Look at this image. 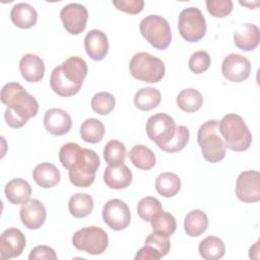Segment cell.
<instances>
[{
    "instance_id": "83f0119b",
    "label": "cell",
    "mask_w": 260,
    "mask_h": 260,
    "mask_svg": "<svg viewBox=\"0 0 260 260\" xmlns=\"http://www.w3.org/2000/svg\"><path fill=\"white\" fill-rule=\"evenodd\" d=\"M208 228V217L200 209L191 210L184 220V230L189 237H199Z\"/></svg>"
},
{
    "instance_id": "f6af8a7d",
    "label": "cell",
    "mask_w": 260,
    "mask_h": 260,
    "mask_svg": "<svg viewBox=\"0 0 260 260\" xmlns=\"http://www.w3.org/2000/svg\"><path fill=\"white\" fill-rule=\"evenodd\" d=\"M251 252H253V253H255L256 254V257H257V259L259 258V242L257 241L251 248H250V251H249V253H251Z\"/></svg>"
},
{
    "instance_id": "2e32d148",
    "label": "cell",
    "mask_w": 260,
    "mask_h": 260,
    "mask_svg": "<svg viewBox=\"0 0 260 260\" xmlns=\"http://www.w3.org/2000/svg\"><path fill=\"white\" fill-rule=\"evenodd\" d=\"M19 216L22 224L28 230H38L46 221L47 211L44 204L38 199H29L21 204Z\"/></svg>"
},
{
    "instance_id": "ab89813d",
    "label": "cell",
    "mask_w": 260,
    "mask_h": 260,
    "mask_svg": "<svg viewBox=\"0 0 260 260\" xmlns=\"http://www.w3.org/2000/svg\"><path fill=\"white\" fill-rule=\"evenodd\" d=\"M206 9L213 17H224L229 15L234 7L232 0H206Z\"/></svg>"
},
{
    "instance_id": "ac0fdd59",
    "label": "cell",
    "mask_w": 260,
    "mask_h": 260,
    "mask_svg": "<svg viewBox=\"0 0 260 260\" xmlns=\"http://www.w3.org/2000/svg\"><path fill=\"white\" fill-rule=\"evenodd\" d=\"M84 48L90 59L94 61L104 60L109 52L107 35L100 29L89 30L84 38Z\"/></svg>"
},
{
    "instance_id": "d590c367",
    "label": "cell",
    "mask_w": 260,
    "mask_h": 260,
    "mask_svg": "<svg viewBox=\"0 0 260 260\" xmlns=\"http://www.w3.org/2000/svg\"><path fill=\"white\" fill-rule=\"evenodd\" d=\"M116 100L114 95L107 91H100L95 93L90 102L91 109L99 115H109L115 108Z\"/></svg>"
},
{
    "instance_id": "7402d4cb",
    "label": "cell",
    "mask_w": 260,
    "mask_h": 260,
    "mask_svg": "<svg viewBox=\"0 0 260 260\" xmlns=\"http://www.w3.org/2000/svg\"><path fill=\"white\" fill-rule=\"evenodd\" d=\"M32 179L41 188L49 189L59 184L61 173L55 165L51 162H41L35 167Z\"/></svg>"
},
{
    "instance_id": "9c48e42d",
    "label": "cell",
    "mask_w": 260,
    "mask_h": 260,
    "mask_svg": "<svg viewBox=\"0 0 260 260\" xmlns=\"http://www.w3.org/2000/svg\"><path fill=\"white\" fill-rule=\"evenodd\" d=\"M178 29L181 37L189 42L200 41L206 34V20L197 7H188L183 9L178 18Z\"/></svg>"
},
{
    "instance_id": "4316f807",
    "label": "cell",
    "mask_w": 260,
    "mask_h": 260,
    "mask_svg": "<svg viewBox=\"0 0 260 260\" xmlns=\"http://www.w3.org/2000/svg\"><path fill=\"white\" fill-rule=\"evenodd\" d=\"M155 189L162 197H174L181 190V179L178 175L172 172L161 173L155 180Z\"/></svg>"
},
{
    "instance_id": "30bf717a",
    "label": "cell",
    "mask_w": 260,
    "mask_h": 260,
    "mask_svg": "<svg viewBox=\"0 0 260 260\" xmlns=\"http://www.w3.org/2000/svg\"><path fill=\"white\" fill-rule=\"evenodd\" d=\"M176 128L175 120L166 113H156L150 116L145 125L147 136L159 148L173 139Z\"/></svg>"
},
{
    "instance_id": "836d02e7",
    "label": "cell",
    "mask_w": 260,
    "mask_h": 260,
    "mask_svg": "<svg viewBox=\"0 0 260 260\" xmlns=\"http://www.w3.org/2000/svg\"><path fill=\"white\" fill-rule=\"evenodd\" d=\"M151 229L152 232L164 234L168 237H171L177 229V222L175 216L166 211H160L151 219Z\"/></svg>"
},
{
    "instance_id": "1f68e13d",
    "label": "cell",
    "mask_w": 260,
    "mask_h": 260,
    "mask_svg": "<svg viewBox=\"0 0 260 260\" xmlns=\"http://www.w3.org/2000/svg\"><path fill=\"white\" fill-rule=\"evenodd\" d=\"M79 133L83 141L88 143H98L104 138L105 126L101 120L89 118L82 122Z\"/></svg>"
},
{
    "instance_id": "277c9868",
    "label": "cell",
    "mask_w": 260,
    "mask_h": 260,
    "mask_svg": "<svg viewBox=\"0 0 260 260\" xmlns=\"http://www.w3.org/2000/svg\"><path fill=\"white\" fill-rule=\"evenodd\" d=\"M100 166V157L94 150L80 147L73 165L68 170L71 184L79 188L89 187L94 182L95 174Z\"/></svg>"
},
{
    "instance_id": "ba28073f",
    "label": "cell",
    "mask_w": 260,
    "mask_h": 260,
    "mask_svg": "<svg viewBox=\"0 0 260 260\" xmlns=\"http://www.w3.org/2000/svg\"><path fill=\"white\" fill-rule=\"evenodd\" d=\"M73 246L90 255L103 254L109 245L108 234L100 226L90 225L76 231L72 237Z\"/></svg>"
},
{
    "instance_id": "f546056e",
    "label": "cell",
    "mask_w": 260,
    "mask_h": 260,
    "mask_svg": "<svg viewBox=\"0 0 260 260\" xmlns=\"http://www.w3.org/2000/svg\"><path fill=\"white\" fill-rule=\"evenodd\" d=\"M161 101V94L157 88L148 86L139 89L134 95V105L141 111L155 109Z\"/></svg>"
},
{
    "instance_id": "5bb4252c",
    "label": "cell",
    "mask_w": 260,
    "mask_h": 260,
    "mask_svg": "<svg viewBox=\"0 0 260 260\" xmlns=\"http://www.w3.org/2000/svg\"><path fill=\"white\" fill-rule=\"evenodd\" d=\"M223 77L231 82H243L251 73V62L245 56L232 53L224 57L221 64Z\"/></svg>"
},
{
    "instance_id": "60d3db41",
    "label": "cell",
    "mask_w": 260,
    "mask_h": 260,
    "mask_svg": "<svg viewBox=\"0 0 260 260\" xmlns=\"http://www.w3.org/2000/svg\"><path fill=\"white\" fill-rule=\"evenodd\" d=\"M79 149L80 146L75 142H68L61 146L59 150V159L65 169L69 170L71 168Z\"/></svg>"
},
{
    "instance_id": "3957f363",
    "label": "cell",
    "mask_w": 260,
    "mask_h": 260,
    "mask_svg": "<svg viewBox=\"0 0 260 260\" xmlns=\"http://www.w3.org/2000/svg\"><path fill=\"white\" fill-rule=\"evenodd\" d=\"M218 131L226 148L233 151H245L252 143V134L244 119L234 113L224 115L218 121Z\"/></svg>"
},
{
    "instance_id": "44dd1931",
    "label": "cell",
    "mask_w": 260,
    "mask_h": 260,
    "mask_svg": "<svg viewBox=\"0 0 260 260\" xmlns=\"http://www.w3.org/2000/svg\"><path fill=\"white\" fill-rule=\"evenodd\" d=\"M260 41L259 28L253 23H244L234 32V43L236 47L243 51L255 50Z\"/></svg>"
},
{
    "instance_id": "4fadbf2b",
    "label": "cell",
    "mask_w": 260,
    "mask_h": 260,
    "mask_svg": "<svg viewBox=\"0 0 260 260\" xmlns=\"http://www.w3.org/2000/svg\"><path fill=\"white\" fill-rule=\"evenodd\" d=\"M60 18L64 28L70 35L76 36L85 29L88 11L85 6L80 3H70L61 9Z\"/></svg>"
},
{
    "instance_id": "484cf974",
    "label": "cell",
    "mask_w": 260,
    "mask_h": 260,
    "mask_svg": "<svg viewBox=\"0 0 260 260\" xmlns=\"http://www.w3.org/2000/svg\"><path fill=\"white\" fill-rule=\"evenodd\" d=\"M129 159L137 169L143 171L151 170L156 162L153 151L143 144H136L130 149Z\"/></svg>"
},
{
    "instance_id": "d6a6232c",
    "label": "cell",
    "mask_w": 260,
    "mask_h": 260,
    "mask_svg": "<svg viewBox=\"0 0 260 260\" xmlns=\"http://www.w3.org/2000/svg\"><path fill=\"white\" fill-rule=\"evenodd\" d=\"M127 155L126 146L123 142L112 139L107 142L104 148V158L109 166L118 167L124 164Z\"/></svg>"
},
{
    "instance_id": "8d00e7d4",
    "label": "cell",
    "mask_w": 260,
    "mask_h": 260,
    "mask_svg": "<svg viewBox=\"0 0 260 260\" xmlns=\"http://www.w3.org/2000/svg\"><path fill=\"white\" fill-rule=\"evenodd\" d=\"M190 139V132L189 129L184 125H179L176 128V133L173 139L159 149L168 153H175L179 152L187 145Z\"/></svg>"
},
{
    "instance_id": "e575fe53",
    "label": "cell",
    "mask_w": 260,
    "mask_h": 260,
    "mask_svg": "<svg viewBox=\"0 0 260 260\" xmlns=\"http://www.w3.org/2000/svg\"><path fill=\"white\" fill-rule=\"evenodd\" d=\"M162 210L159 200L152 196L143 197L137 204V213L144 221H151V219Z\"/></svg>"
},
{
    "instance_id": "6da1fadb",
    "label": "cell",
    "mask_w": 260,
    "mask_h": 260,
    "mask_svg": "<svg viewBox=\"0 0 260 260\" xmlns=\"http://www.w3.org/2000/svg\"><path fill=\"white\" fill-rule=\"evenodd\" d=\"M1 102L6 106L5 122L11 128L23 127L39 112L36 98L29 94L18 82H8L2 87Z\"/></svg>"
},
{
    "instance_id": "7c38bea8",
    "label": "cell",
    "mask_w": 260,
    "mask_h": 260,
    "mask_svg": "<svg viewBox=\"0 0 260 260\" xmlns=\"http://www.w3.org/2000/svg\"><path fill=\"white\" fill-rule=\"evenodd\" d=\"M236 195L244 203H255L260 200V175L258 171L242 172L236 183Z\"/></svg>"
},
{
    "instance_id": "cb8c5ba5",
    "label": "cell",
    "mask_w": 260,
    "mask_h": 260,
    "mask_svg": "<svg viewBox=\"0 0 260 260\" xmlns=\"http://www.w3.org/2000/svg\"><path fill=\"white\" fill-rule=\"evenodd\" d=\"M10 18L15 26L27 29L37 23L38 13L32 5L21 2L12 7L10 11Z\"/></svg>"
},
{
    "instance_id": "603a6c76",
    "label": "cell",
    "mask_w": 260,
    "mask_h": 260,
    "mask_svg": "<svg viewBox=\"0 0 260 260\" xmlns=\"http://www.w3.org/2000/svg\"><path fill=\"white\" fill-rule=\"evenodd\" d=\"M6 199L15 205L23 204L29 200L31 195V187L27 181L22 178L10 180L4 189Z\"/></svg>"
},
{
    "instance_id": "ffe728a7",
    "label": "cell",
    "mask_w": 260,
    "mask_h": 260,
    "mask_svg": "<svg viewBox=\"0 0 260 260\" xmlns=\"http://www.w3.org/2000/svg\"><path fill=\"white\" fill-rule=\"evenodd\" d=\"M132 172L125 164L118 167L108 166L104 172L105 184L109 188L115 190L127 188L132 183Z\"/></svg>"
},
{
    "instance_id": "d4e9b609",
    "label": "cell",
    "mask_w": 260,
    "mask_h": 260,
    "mask_svg": "<svg viewBox=\"0 0 260 260\" xmlns=\"http://www.w3.org/2000/svg\"><path fill=\"white\" fill-rule=\"evenodd\" d=\"M93 199L87 193H75L68 201V209L72 216L83 218L88 216L93 210Z\"/></svg>"
},
{
    "instance_id": "8fae6325",
    "label": "cell",
    "mask_w": 260,
    "mask_h": 260,
    "mask_svg": "<svg viewBox=\"0 0 260 260\" xmlns=\"http://www.w3.org/2000/svg\"><path fill=\"white\" fill-rule=\"evenodd\" d=\"M102 216L105 223L114 231L125 230L131 221L128 205L118 198L111 199L104 205Z\"/></svg>"
},
{
    "instance_id": "52a82bcc",
    "label": "cell",
    "mask_w": 260,
    "mask_h": 260,
    "mask_svg": "<svg viewBox=\"0 0 260 260\" xmlns=\"http://www.w3.org/2000/svg\"><path fill=\"white\" fill-rule=\"evenodd\" d=\"M142 37L157 50H166L172 42L170 23L166 18L157 14H150L144 17L139 24Z\"/></svg>"
},
{
    "instance_id": "d6986e66",
    "label": "cell",
    "mask_w": 260,
    "mask_h": 260,
    "mask_svg": "<svg viewBox=\"0 0 260 260\" xmlns=\"http://www.w3.org/2000/svg\"><path fill=\"white\" fill-rule=\"evenodd\" d=\"M19 71L22 78L27 82H39L45 75V63L36 54H25L19 61Z\"/></svg>"
},
{
    "instance_id": "f1b7e54d",
    "label": "cell",
    "mask_w": 260,
    "mask_h": 260,
    "mask_svg": "<svg viewBox=\"0 0 260 260\" xmlns=\"http://www.w3.org/2000/svg\"><path fill=\"white\" fill-rule=\"evenodd\" d=\"M198 251L205 260H217L224 256L225 246L221 239L215 236H208L199 243Z\"/></svg>"
},
{
    "instance_id": "e0dca14e",
    "label": "cell",
    "mask_w": 260,
    "mask_h": 260,
    "mask_svg": "<svg viewBox=\"0 0 260 260\" xmlns=\"http://www.w3.org/2000/svg\"><path fill=\"white\" fill-rule=\"evenodd\" d=\"M44 126L50 134L55 136H62L70 131L72 120L66 111L53 108L45 113Z\"/></svg>"
},
{
    "instance_id": "74e56055",
    "label": "cell",
    "mask_w": 260,
    "mask_h": 260,
    "mask_svg": "<svg viewBox=\"0 0 260 260\" xmlns=\"http://www.w3.org/2000/svg\"><path fill=\"white\" fill-rule=\"evenodd\" d=\"M211 63V59L209 54L204 51V50H199L194 52L188 62L189 69L195 73V74H200L205 72Z\"/></svg>"
},
{
    "instance_id": "8992f818",
    "label": "cell",
    "mask_w": 260,
    "mask_h": 260,
    "mask_svg": "<svg viewBox=\"0 0 260 260\" xmlns=\"http://www.w3.org/2000/svg\"><path fill=\"white\" fill-rule=\"evenodd\" d=\"M129 71L137 80L156 83L165 76L166 67L165 63L159 58L147 52H139L131 58Z\"/></svg>"
},
{
    "instance_id": "9a60e30c",
    "label": "cell",
    "mask_w": 260,
    "mask_h": 260,
    "mask_svg": "<svg viewBox=\"0 0 260 260\" xmlns=\"http://www.w3.org/2000/svg\"><path fill=\"white\" fill-rule=\"evenodd\" d=\"M26 245L25 236L16 228L5 230L0 236V258H16L21 255Z\"/></svg>"
},
{
    "instance_id": "4dcf8cb0",
    "label": "cell",
    "mask_w": 260,
    "mask_h": 260,
    "mask_svg": "<svg viewBox=\"0 0 260 260\" xmlns=\"http://www.w3.org/2000/svg\"><path fill=\"white\" fill-rule=\"evenodd\" d=\"M177 105L183 112L194 113L202 107L203 96L195 88H185L177 95Z\"/></svg>"
},
{
    "instance_id": "b9f144b4",
    "label": "cell",
    "mask_w": 260,
    "mask_h": 260,
    "mask_svg": "<svg viewBox=\"0 0 260 260\" xmlns=\"http://www.w3.org/2000/svg\"><path fill=\"white\" fill-rule=\"evenodd\" d=\"M113 5L120 11L128 14H137L143 10V0H113Z\"/></svg>"
},
{
    "instance_id": "f35d334b",
    "label": "cell",
    "mask_w": 260,
    "mask_h": 260,
    "mask_svg": "<svg viewBox=\"0 0 260 260\" xmlns=\"http://www.w3.org/2000/svg\"><path fill=\"white\" fill-rule=\"evenodd\" d=\"M144 245L153 247L155 250L159 252L161 257H165L170 252L171 249L170 237L156 232H152L151 234L148 235V237L145 239Z\"/></svg>"
},
{
    "instance_id": "7bdbcfd3",
    "label": "cell",
    "mask_w": 260,
    "mask_h": 260,
    "mask_svg": "<svg viewBox=\"0 0 260 260\" xmlns=\"http://www.w3.org/2000/svg\"><path fill=\"white\" fill-rule=\"evenodd\" d=\"M57 255L53 248L46 246V245H40L36 246L31 249L28 259L29 260H57Z\"/></svg>"
},
{
    "instance_id": "5b68a950",
    "label": "cell",
    "mask_w": 260,
    "mask_h": 260,
    "mask_svg": "<svg viewBox=\"0 0 260 260\" xmlns=\"http://www.w3.org/2000/svg\"><path fill=\"white\" fill-rule=\"evenodd\" d=\"M218 121L208 120L198 129L197 142L203 157L211 164L222 160L226 154V145L218 134Z\"/></svg>"
},
{
    "instance_id": "ee69618b",
    "label": "cell",
    "mask_w": 260,
    "mask_h": 260,
    "mask_svg": "<svg viewBox=\"0 0 260 260\" xmlns=\"http://www.w3.org/2000/svg\"><path fill=\"white\" fill-rule=\"evenodd\" d=\"M162 258L161 255L159 254V252L157 250H155L153 247L148 246V245H144L142 248H140L136 255H135V259H141V260H158Z\"/></svg>"
},
{
    "instance_id": "7a4b0ae2",
    "label": "cell",
    "mask_w": 260,
    "mask_h": 260,
    "mask_svg": "<svg viewBox=\"0 0 260 260\" xmlns=\"http://www.w3.org/2000/svg\"><path fill=\"white\" fill-rule=\"evenodd\" d=\"M87 71V64L82 58L77 56L69 57L53 69L50 77V86L60 96H72L80 90Z\"/></svg>"
}]
</instances>
